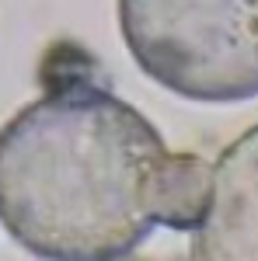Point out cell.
Segmentation results:
<instances>
[{"label": "cell", "instance_id": "6da1fadb", "mask_svg": "<svg viewBox=\"0 0 258 261\" xmlns=\"http://www.w3.org/2000/svg\"><path fill=\"white\" fill-rule=\"evenodd\" d=\"M171 161L129 101L56 84L0 129V223L39 261H122L160 226Z\"/></svg>", "mask_w": 258, "mask_h": 261}, {"label": "cell", "instance_id": "7a4b0ae2", "mask_svg": "<svg viewBox=\"0 0 258 261\" xmlns=\"http://www.w3.org/2000/svg\"><path fill=\"white\" fill-rule=\"evenodd\" d=\"M119 32L139 70L178 98H258V0H119Z\"/></svg>", "mask_w": 258, "mask_h": 261}, {"label": "cell", "instance_id": "3957f363", "mask_svg": "<svg viewBox=\"0 0 258 261\" xmlns=\"http://www.w3.org/2000/svg\"><path fill=\"white\" fill-rule=\"evenodd\" d=\"M192 261H258V125L241 133L209 167Z\"/></svg>", "mask_w": 258, "mask_h": 261}]
</instances>
